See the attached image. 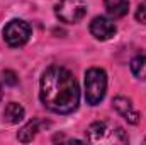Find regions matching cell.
<instances>
[{
    "label": "cell",
    "instance_id": "4",
    "mask_svg": "<svg viewBox=\"0 0 146 145\" xmlns=\"http://www.w3.org/2000/svg\"><path fill=\"white\" fill-rule=\"evenodd\" d=\"M56 17L65 24L80 22L87 14V3L83 0H60L54 7Z\"/></svg>",
    "mask_w": 146,
    "mask_h": 145
},
{
    "label": "cell",
    "instance_id": "5",
    "mask_svg": "<svg viewBox=\"0 0 146 145\" xmlns=\"http://www.w3.org/2000/svg\"><path fill=\"white\" fill-rule=\"evenodd\" d=\"M31 38V26L22 19H14L3 28V39L9 46H24Z\"/></svg>",
    "mask_w": 146,
    "mask_h": 145
},
{
    "label": "cell",
    "instance_id": "11",
    "mask_svg": "<svg viewBox=\"0 0 146 145\" xmlns=\"http://www.w3.org/2000/svg\"><path fill=\"white\" fill-rule=\"evenodd\" d=\"M131 72L136 79L146 80V55H138L131 60Z\"/></svg>",
    "mask_w": 146,
    "mask_h": 145
},
{
    "label": "cell",
    "instance_id": "2",
    "mask_svg": "<svg viewBox=\"0 0 146 145\" xmlns=\"http://www.w3.org/2000/svg\"><path fill=\"white\" fill-rule=\"evenodd\" d=\"M87 140L90 144H106V145H121L127 144L129 138L126 132L112 121H95L87 128Z\"/></svg>",
    "mask_w": 146,
    "mask_h": 145
},
{
    "label": "cell",
    "instance_id": "14",
    "mask_svg": "<svg viewBox=\"0 0 146 145\" xmlns=\"http://www.w3.org/2000/svg\"><path fill=\"white\" fill-rule=\"evenodd\" d=\"M0 99H2V85H0Z\"/></svg>",
    "mask_w": 146,
    "mask_h": 145
},
{
    "label": "cell",
    "instance_id": "13",
    "mask_svg": "<svg viewBox=\"0 0 146 145\" xmlns=\"http://www.w3.org/2000/svg\"><path fill=\"white\" fill-rule=\"evenodd\" d=\"M3 77H5V82H7V84H10V85H15V84H17V80H19L12 70H7V72L3 73Z\"/></svg>",
    "mask_w": 146,
    "mask_h": 145
},
{
    "label": "cell",
    "instance_id": "12",
    "mask_svg": "<svg viewBox=\"0 0 146 145\" xmlns=\"http://www.w3.org/2000/svg\"><path fill=\"white\" fill-rule=\"evenodd\" d=\"M136 19H138L141 24H145L146 26V2L138 7V10H136Z\"/></svg>",
    "mask_w": 146,
    "mask_h": 145
},
{
    "label": "cell",
    "instance_id": "6",
    "mask_svg": "<svg viewBox=\"0 0 146 145\" xmlns=\"http://www.w3.org/2000/svg\"><path fill=\"white\" fill-rule=\"evenodd\" d=\"M115 24L110 21L109 17H104V15H99L95 19H92L90 22V33L95 39H100V41H107L115 34Z\"/></svg>",
    "mask_w": 146,
    "mask_h": 145
},
{
    "label": "cell",
    "instance_id": "10",
    "mask_svg": "<svg viewBox=\"0 0 146 145\" xmlns=\"http://www.w3.org/2000/svg\"><path fill=\"white\" fill-rule=\"evenodd\" d=\"M24 114H26L24 108L21 104H17V103H9L3 109V119L7 123H10V125H15L19 121H22Z\"/></svg>",
    "mask_w": 146,
    "mask_h": 145
},
{
    "label": "cell",
    "instance_id": "9",
    "mask_svg": "<svg viewBox=\"0 0 146 145\" xmlns=\"http://www.w3.org/2000/svg\"><path fill=\"white\" fill-rule=\"evenodd\" d=\"M104 5L107 14L114 19L124 17L129 10V0H104Z\"/></svg>",
    "mask_w": 146,
    "mask_h": 145
},
{
    "label": "cell",
    "instance_id": "7",
    "mask_svg": "<svg viewBox=\"0 0 146 145\" xmlns=\"http://www.w3.org/2000/svg\"><path fill=\"white\" fill-rule=\"evenodd\" d=\"M114 108L117 109V113H119L124 119H127L131 125H136V123L139 121V113L134 109V106L131 104V101H129L127 97H122V96L115 97V99H114Z\"/></svg>",
    "mask_w": 146,
    "mask_h": 145
},
{
    "label": "cell",
    "instance_id": "3",
    "mask_svg": "<svg viewBox=\"0 0 146 145\" xmlns=\"http://www.w3.org/2000/svg\"><path fill=\"white\" fill-rule=\"evenodd\" d=\"M107 91V75L102 68H90L85 73V99L88 104H99Z\"/></svg>",
    "mask_w": 146,
    "mask_h": 145
},
{
    "label": "cell",
    "instance_id": "1",
    "mask_svg": "<svg viewBox=\"0 0 146 145\" xmlns=\"http://www.w3.org/2000/svg\"><path fill=\"white\" fill-rule=\"evenodd\" d=\"M41 103L56 114H68L78 108L80 89L73 73L65 68L53 65L41 77Z\"/></svg>",
    "mask_w": 146,
    "mask_h": 145
},
{
    "label": "cell",
    "instance_id": "8",
    "mask_svg": "<svg viewBox=\"0 0 146 145\" xmlns=\"http://www.w3.org/2000/svg\"><path fill=\"white\" fill-rule=\"evenodd\" d=\"M49 123L48 121H42V119H33V121H29L19 133H17V138L21 140V142H24V144H27V142H31L34 137L37 135V132H41V128L42 126H48Z\"/></svg>",
    "mask_w": 146,
    "mask_h": 145
}]
</instances>
